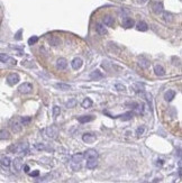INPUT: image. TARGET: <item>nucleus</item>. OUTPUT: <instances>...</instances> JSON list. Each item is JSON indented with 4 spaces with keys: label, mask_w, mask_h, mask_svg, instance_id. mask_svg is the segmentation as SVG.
<instances>
[{
    "label": "nucleus",
    "mask_w": 182,
    "mask_h": 183,
    "mask_svg": "<svg viewBox=\"0 0 182 183\" xmlns=\"http://www.w3.org/2000/svg\"><path fill=\"white\" fill-rule=\"evenodd\" d=\"M35 148H36V150H38V151H44L46 148V146L44 144H36L35 145Z\"/></svg>",
    "instance_id": "e433bc0d"
},
{
    "label": "nucleus",
    "mask_w": 182,
    "mask_h": 183,
    "mask_svg": "<svg viewBox=\"0 0 182 183\" xmlns=\"http://www.w3.org/2000/svg\"><path fill=\"white\" fill-rule=\"evenodd\" d=\"M9 151L13 154H23L26 155L29 152V146L27 143H20V144H16L12 145V146L9 147Z\"/></svg>",
    "instance_id": "f257e3e1"
},
{
    "label": "nucleus",
    "mask_w": 182,
    "mask_h": 183,
    "mask_svg": "<svg viewBox=\"0 0 182 183\" xmlns=\"http://www.w3.org/2000/svg\"><path fill=\"white\" fill-rule=\"evenodd\" d=\"M84 155L81 154V153H78V154H74L72 158H71V162H70V165H71V168L73 171H78L80 170L81 167V163H82V160H83Z\"/></svg>",
    "instance_id": "f03ea898"
},
{
    "label": "nucleus",
    "mask_w": 182,
    "mask_h": 183,
    "mask_svg": "<svg viewBox=\"0 0 182 183\" xmlns=\"http://www.w3.org/2000/svg\"><path fill=\"white\" fill-rule=\"evenodd\" d=\"M97 164H98L97 157L88 158V160H87V168H89V170H93V168H96Z\"/></svg>",
    "instance_id": "1a4fd4ad"
},
{
    "label": "nucleus",
    "mask_w": 182,
    "mask_h": 183,
    "mask_svg": "<svg viewBox=\"0 0 182 183\" xmlns=\"http://www.w3.org/2000/svg\"><path fill=\"white\" fill-rule=\"evenodd\" d=\"M152 9H153V11L155 13H161L162 11H163V3L162 2H154L153 5H152Z\"/></svg>",
    "instance_id": "9d476101"
},
{
    "label": "nucleus",
    "mask_w": 182,
    "mask_h": 183,
    "mask_svg": "<svg viewBox=\"0 0 182 183\" xmlns=\"http://www.w3.org/2000/svg\"><path fill=\"white\" fill-rule=\"evenodd\" d=\"M51 181H52V175L47 174V175H45V177H43L42 179H38L36 182L37 183H50Z\"/></svg>",
    "instance_id": "4be33fe9"
},
{
    "label": "nucleus",
    "mask_w": 182,
    "mask_h": 183,
    "mask_svg": "<svg viewBox=\"0 0 182 183\" xmlns=\"http://www.w3.org/2000/svg\"><path fill=\"white\" fill-rule=\"evenodd\" d=\"M48 43L51 46H57L60 44V38H57V37H51L48 39Z\"/></svg>",
    "instance_id": "bb28decb"
},
{
    "label": "nucleus",
    "mask_w": 182,
    "mask_h": 183,
    "mask_svg": "<svg viewBox=\"0 0 182 183\" xmlns=\"http://www.w3.org/2000/svg\"><path fill=\"white\" fill-rule=\"evenodd\" d=\"M56 88L57 89H61V90H70L71 89V87L66 83H56Z\"/></svg>",
    "instance_id": "7c9ffc66"
},
{
    "label": "nucleus",
    "mask_w": 182,
    "mask_h": 183,
    "mask_svg": "<svg viewBox=\"0 0 182 183\" xmlns=\"http://www.w3.org/2000/svg\"><path fill=\"white\" fill-rule=\"evenodd\" d=\"M82 140L84 143H88V144H91L96 140V135L93 134H90V133H87V134H83L82 136Z\"/></svg>",
    "instance_id": "423d86ee"
},
{
    "label": "nucleus",
    "mask_w": 182,
    "mask_h": 183,
    "mask_svg": "<svg viewBox=\"0 0 182 183\" xmlns=\"http://www.w3.org/2000/svg\"><path fill=\"white\" fill-rule=\"evenodd\" d=\"M96 29H97V32L99 33L100 35H104V34H107V29L104 28V25H103V24L98 23L97 25H96Z\"/></svg>",
    "instance_id": "f3484780"
},
{
    "label": "nucleus",
    "mask_w": 182,
    "mask_h": 183,
    "mask_svg": "<svg viewBox=\"0 0 182 183\" xmlns=\"http://www.w3.org/2000/svg\"><path fill=\"white\" fill-rule=\"evenodd\" d=\"M152 183H158V181H157V180H154V181L152 182Z\"/></svg>",
    "instance_id": "c03bdc74"
},
{
    "label": "nucleus",
    "mask_w": 182,
    "mask_h": 183,
    "mask_svg": "<svg viewBox=\"0 0 182 183\" xmlns=\"http://www.w3.org/2000/svg\"><path fill=\"white\" fill-rule=\"evenodd\" d=\"M20 33H22V32H18V34L16 35V39H19L20 38Z\"/></svg>",
    "instance_id": "37998d69"
},
{
    "label": "nucleus",
    "mask_w": 182,
    "mask_h": 183,
    "mask_svg": "<svg viewBox=\"0 0 182 183\" xmlns=\"http://www.w3.org/2000/svg\"><path fill=\"white\" fill-rule=\"evenodd\" d=\"M60 112H61L60 107H57V106L53 107V117H57L60 115Z\"/></svg>",
    "instance_id": "72a5a7b5"
},
{
    "label": "nucleus",
    "mask_w": 182,
    "mask_h": 183,
    "mask_svg": "<svg viewBox=\"0 0 182 183\" xmlns=\"http://www.w3.org/2000/svg\"><path fill=\"white\" fill-rule=\"evenodd\" d=\"M20 123L24 124V125L29 124V123H30V118H29V117H23L22 119H20Z\"/></svg>",
    "instance_id": "c9c22d12"
},
{
    "label": "nucleus",
    "mask_w": 182,
    "mask_h": 183,
    "mask_svg": "<svg viewBox=\"0 0 182 183\" xmlns=\"http://www.w3.org/2000/svg\"><path fill=\"white\" fill-rule=\"evenodd\" d=\"M9 137V133L7 130H5V129H2L1 131H0V138L3 140V139H7V138Z\"/></svg>",
    "instance_id": "2f4dec72"
},
{
    "label": "nucleus",
    "mask_w": 182,
    "mask_h": 183,
    "mask_svg": "<svg viewBox=\"0 0 182 183\" xmlns=\"http://www.w3.org/2000/svg\"><path fill=\"white\" fill-rule=\"evenodd\" d=\"M174 96H175V92L173 90H167L164 94V99L166 100L167 102H170V101H172L174 99Z\"/></svg>",
    "instance_id": "ddd939ff"
},
{
    "label": "nucleus",
    "mask_w": 182,
    "mask_h": 183,
    "mask_svg": "<svg viewBox=\"0 0 182 183\" xmlns=\"http://www.w3.org/2000/svg\"><path fill=\"white\" fill-rule=\"evenodd\" d=\"M1 62L2 63H8V62H11L12 64H16V61L15 60H12V59H10V57L8 55H6V54H1Z\"/></svg>",
    "instance_id": "5701e85b"
},
{
    "label": "nucleus",
    "mask_w": 182,
    "mask_h": 183,
    "mask_svg": "<svg viewBox=\"0 0 182 183\" xmlns=\"http://www.w3.org/2000/svg\"><path fill=\"white\" fill-rule=\"evenodd\" d=\"M12 165H13V170H15L16 172H19V171L24 167V164H23L22 158H15V161H13Z\"/></svg>",
    "instance_id": "6e6552de"
},
{
    "label": "nucleus",
    "mask_w": 182,
    "mask_h": 183,
    "mask_svg": "<svg viewBox=\"0 0 182 183\" xmlns=\"http://www.w3.org/2000/svg\"><path fill=\"white\" fill-rule=\"evenodd\" d=\"M71 65H72L73 69H80L81 66H82V60L80 59V57H75V59L72 60V63H71Z\"/></svg>",
    "instance_id": "f8f14e48"
},
{
    "label": "nucleus",
    "mask_w": 182,
    "mask_h": 183,
    "mask_svg": "<svg viewBox=\"0 0 182 183\" xmlns=\"http://www.w3.org/2000/svg\"><path fill=\"white\" fill-rule=\"evenodd\" d=\"M103 24L107 26H113L114 25V18L111 16H106L103 18Z\"/></svg>",
    "instance_id": "393cba45"
},
{
    "label": "nucleus",
    "mask_w": 182,
    "mask_h": 183,
    "mask_svg": "<svg viewBox=\"0 0 182 183\" xmlns=\"http://www.w3.org/2000/svg\"><path fill=\"white\" fill-rule=\"evenodd\" d=\"M131 117H133V114H131L130 111H128V112L124 114L123 116H120V119H121V120H124V121H127V120H130V119H131Z\"/></svg>",
    "instance_id": "c756f323"
},
{
    "label": "nucleus",
    "mask_w": 182,
    "mask_h": 183,
    "mask_svg": "<svg viewBox=\"0 0 182 183\" xmlns=\"http://www.w3.org/2000/svg\"><path fill=\"white\" fill-rule=\"evenodd\" d=\"M154 72H155V74H156L157 76H162V75H164V74H165V70L163 69V66H161V65H155Z\"/></svg>",
    "instance_id": "a211bd4d"
},
{
    "label": "nucleus",
    "mask_w": 182,
    "mask_h": 183,
    "mask_svg": "<svg viewBox=\"0 0 182 183\" xmlns=\"http://www.w3.org/2000/svg\"><path fill=\"white\" fill-rule=\"evenodd\" d=\"M133 108H134V110L137 111L138 114H142V112H143V110H144L143 104H139V103H133Z\"/></svg>",
    "instance_id": "c85d7f7f"
},
{
    "label": "nucleus",
    "mask_w": 182,
    "mask_h": 183,
    "mask_svg": "<svg viewBox=\"0 0 182 183\" xmlns=\"http://www.w3.org/2000/svg\"><path fill=\"white\" fill-rule=\"evenodd\" d=\"M37 40H38V37H37V36H33V37H30V38L28 39V44H29V45H33V44H35Z\"/></svg>",
    "instance_id": "f704fd0d"
},
{
    "label": "nucleus",
    "mask_w": 182,
    "mask_h": 183,
    "mask_svg": "<svg viewBox=\"0 0 182 183\" xmlns=\"http://www.w3.org/2000/svg\"><path fill=\"white\" fill-rule=\"evenodd\" d=\"M144 130H145V128H144V127H139V128H137V130H136V135H137V136H141V135H143Z\"/></svg>",
    "instance_id": "4c0bfd02"
},
{
    "label": "nucleus",
    "mask_w": 182,
    "mask_h": 183,
    "mask_svg": "<svg viewBox=\"0 0 182 183\" xmlns=\"http://www.w3.org/2000/svg\"><path fill=\"white\" fill-rule=\"evenodd\" d=\"M75 104H76L75 99H70V100L66 102V107H67V108H73L74 106H75Z\"/></svg>",
    "instance_id": "473e14b6"
},
{
    "label": "nucleus",
    "mask_w": 182,
    "mask_h": 183,
    "mask_svg": "<svg viewBox=\"0 0 182 183\" xmlns=\"http://www.w3.org/2000/svg\"><path fill=\"white\" fill-rule=\"evenodd\" d=\"M116 90H118V91L125 90V86H124V84H120V83H117L116 84Z\"/></svg>",
    "instance_id": "58836bf2"
},
{
    "label": "nucleus",
    "mask_w": 182,
    "mask_h": 183,
    "mask_svg": "<svg viewBox=\"0 0 182 183\" xmlns=\"http://www.w3.org/2000/svg\"><path fill=\"white\" fill-rule=\"evenodd\" d=\"M84 157H86L87 160H88V158H92V157H97L98 158V153H97V151H94V150H89V151L86 152Z\"/></svg>",
    "instance_id": "6ab92c4d"
},
{
    "label": "nucleus",
    "mask_w": 182,
    "mask_h": 183,
    "mask_svg": "<svg viewBox=\"0 0 182 183\" xmlns=\"http://www.w3.org/2000/svg\"><path fill=\"white\" fill-rule=\"evenodd\" d=\"M163 19L165 20V22H167V23H171V22H173V15H172L171 12L165 11L163 13Z\"/></svg>",
    "instance_id": "a878e982"
},
{
    "label": "nucleus",
    "mask_w": 182,
    "mask_h": 183,
    "mask_svg": "<svg viewBox=\"0 0 182 183\" xmlns=\"http://www.w3.org/2000/svg\"><path fill=\"white\" fill-rule=\"evenodd\" d=\"M134 20L131 18H125L123 20V26L125 27V28H131V27L134 26Z\"/></svg>",
    "instance_id": "2eb2a0df"
},
{
    "label": "nucleus",
    "mask_w": 182,
    "mask_h": 183,
    "mask_svg": "<svg viewBox=\"0 0 182 183\" xmlns=\"http://www.w3.org/2000/svg\"><path fill=\"white\" fill-rule=\"evenodd\" d=\"M66 65H67V62H66V60H65V59H59V60H57V62H56L57 69L64 70V69L66 67Z\"/></svg>",
    "instance_id": "4468645a"
},
{
    "label": "nucleus",
    "mask_w": 182,
    "mask_h": 183,
    "mask_svg": "<svg viewBox=\"0 0 182 183\" xmlns=\"http://www.w3.org/2000/svg\"><path fill=\"white\" fill-rule=\"evenodd\" d=\"M138 64L141 65L142 69H147V67L150 66V62H148L146 59H144V57H139V59H138Z\"/></svg>",
    "instance_id": "dca6fc26"
},
{
    "label": "nucleus",
    "mask_w": 182,
    "mask_h": 183,
    "mask_svg": "<svg viewBox=\"0 0 182 183\" xmlns=\"http://www.w3.org/2000/svg\"><path fill=\"white\" fill-rule=\"evenodd\" d=\"M136 28H137V30H139V32H146V30L148 29V26L145 22H139L137 24Z\"/></svg>",
    "instance_id": "aec40b11"
},
{
    "label": "nucleus",
    "mask_w": 182,
    "mask_h": 183,
    "mask_svg": "<svg viewBox=\"0 0 182 183\" xmlns=\"http://www.w3.org/2000/svg\"><path fill=\"white\" fill-rule=\"evenodd\" d=\"M30 175H32V177H34V178H36V177H38V175H39V172H38V171H34V172H32V173H30Z\"/></svg>",
    "instance_id": "ea45409f"
},
{
    "label": "nucleus",
    "mask_w": 182,
    "mask_h": 183,
    "mask_svg": "<svg viewBox=\"0 0 182 183\" xmlns=\"http://www.w3.org/2000/svg\"><path fill=\"white\" fill-rule=\"evenodd\" d=\"M18 81H19V76H18V74H16V73H11L7 76V82H8L10 86H15L16 83H18Z\"/></svg>",
    "instance_id": "39448f33"
},
{
    "label": "nucleus",
    "mask_w": 182,
    "mask_h": 183,
    "mask_svg": "<svg viewBox=\"0 0 182 183\" xmlns=\"http://www.w3.org/2000/svg\"><path fill=\"white\" fill-rule=\"evenodd\" d=\"M92 106V100L90 98H86L83 101H82V107L83 108H90Z\"/></svg>",
    "instance_id": "cd10ccee"
},
{
    "label": "nucleus",
    "mask_w": 182,
    "mask_h": 183,
    "mask_svg": "<svg viewBox=\"0 0 182 183\" xmlns=\"http://www.w3.org/2000/svg\"><path fill=\"white\" fill-rule=\"evenodd\" d=\"M78 120L81 124H86V123H89V121L93 120V116H81L78 118Z\"/></svg>",
    "instance_id": "412c9836"
},
{
    "label": "nucleus",
    "mask_w": 182,
    "mask_h": 183,
    "mask_svg": "<svg viewBox=\"0 0 182 183\" xmlns=\"http://www.w3.org/2000/svg\"><path fill=\"white\" fill-rule=\"evenodd\" d=\"M45 135L48 138H55L57 136V128L55 126L47 127L45 129Z\"/></svg>",
    "instance_id": "20e7f679"
},
{
    "label": "nucleus",
    "mask_w": 182,
    "mask_h": 183,
    "mask_svg": "<svg viewBox=\"0 0 182 183\" xmlns=\"http://www.w3.org/2000/svg\"><path fill=\"white\" fill-rule=\"evenodd\" d=\"M22 123H19V121H16V120H12L11 123H10V127H11L12 131H15V133H19L20 130H22Z\"/></svg>",
    "instance_id": "0eeeda50"
},
{
    "label": "nucleus",
    "mask_w": 182,
    "mask_h": 183,
    "mask_svg": "<svg viewBox=\"0 0 182 183\" xmlns=\"http://www.w3.org/2000/svg\"><path fill=\"white\" fill-rule=\"evenodd\" d=\"M24 170H25V172H29V166L28 165H24Z\"/></svg>",
    "instance_id": "a19ab883"
},
{
    "label": "nucleus",
    "mask_w": 182,
    "mask_h": 183,
    "mask_svg": "<svg viewBox=\"0 0 182 183\" xmlns=\"http://www.w3.org/2000/svg\"><path fill=\"white\" fill-rule=\"evenodd\" d=\"M18 90L20 93H24V94L29 93V92H32V90H33V84L29 82H24L23 84H20L18 87Z\"/></svg>",
    "instance_id": "7ed1b4c3"
},
{
    "label": "nucleus",
    "mask_w": 182,
    "mask_h": 183,
    "mask_svg": "<svg viewBox=\"0 0 182 183\" xmlns=\"http://www.w3.org/2000/svg\"><path fill=\"white\" fill-rule=\"evenodd\" d=\"M90 78L92 80H101L103 78V74L101 73L99 70H94V71H92V72L90 73Z\"/></svg>",
    "instance_id": "9b49d317"
},
{
    "label": "nucleus",
    "mask_w": 182,
    "mask_h": 183,
    "mask_svg": "<svg viewBox=\"0 0 182 183\" xmlns=\"http://www.w3.org/2000/svg\"><path fill=\"white\" fill-rule=\"evenodd\" d=\"M10 165V158L8 156H1V166L8 167Z\"/></svg>",
    "instance_id": "b1692460"
},
{
    "label": "nucleus",
    "mask_w": 182,
    "mask_h": 183,
    "mask_svg": "<svg viewBox=\"0 0 182 183\" xmlns=\"http://www.w3.org/2000/svg\"><path fill=\"white\" fill-rule=\"evenodd\" d=\"M146 1H147V0H137V2H138V3H145Z\"/></svg>",
    "instance_id": "79ce46f5"
}]
</instances>
